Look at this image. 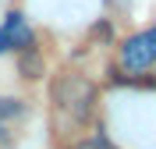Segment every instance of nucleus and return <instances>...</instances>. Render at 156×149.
Here are the masks:
<instances>
[{
	"instance_id": "4",
	"label": "nucleus",
	"mask_w": 156,
	"mask_h": 149,
	"mask_svg": "<svg viewBox=\"0 0 156 149\" xmlns=\"http://www.w3.org/2000/svg\"><path fill=\"white\" fill-rule=\"evenodd\" d=\"M71 149H114L103 135H96V139H85V142H78V146H71Z\"/></svg>"
},
{
	"instance_id": "3",
	"label": "nucleus",
	"mask_w": 156,
	"mask_h": 149,
	"mask_svg": "<svg viewBox=\"0 0 156 149\" xmlns=\"http://www.w3.org/2000/svg\"><path fill=\"white\" fill-rule=\"evenodd\" d=\"M11 46H21V50L32 46V32L25 29L21 14H7L4 29H0V50H11Z\"/></svg>"
},
{
	"instance_id": "1",
	"label": "nucleus",
	"mask_w": 156,
	"mask_h": 149,
	"mask_svg": "<svg viewBox=\"0 0 156 149\" xmlns=\"http://www.w3.org/2000/svg\"><path fill=\"white\" fill-rule=\"evenodd\" d=\"M53 99H57L60 110H68L75 121H85L96 107V89L92 82H85L82 75H64V78L53 85Z\"/></svg>"
},
{
	"instance_id": "2",
	"label": "nucleus",
	"mask_w": 156,
	"mask_h": 149,
	"mask_svg": "<svg viewBox=\"0 0 156 149\" xmlns=\"http://www.w3.org/2000/svg\"><path fill=\"white\" fill-rule=\"evenodd\" d=\"M121 64L128 71H146L149 64H156V29L142 32V36H131L121 50Z\"/></svg>"
}]
</instances>
